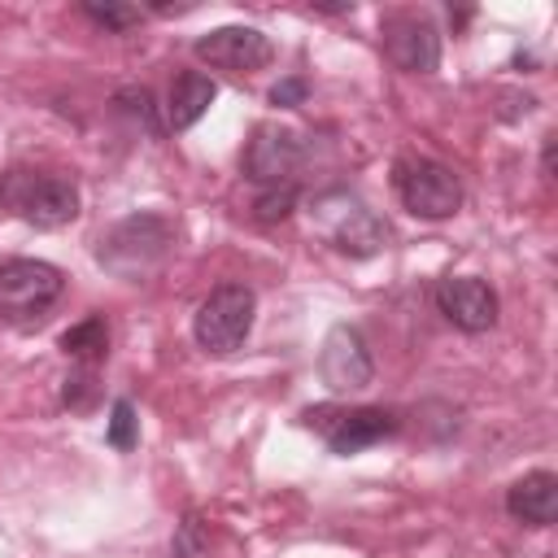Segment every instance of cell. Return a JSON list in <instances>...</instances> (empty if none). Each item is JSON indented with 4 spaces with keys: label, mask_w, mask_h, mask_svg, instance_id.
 I'll use <instances>...</instances> for the list:
<instances>
[{
    "label": "cell",
    "mask_w": 558,
    "mask_h": 558,
    "mask_svg": "<svg viewBox=\"0 0 558 558\" xmlns=\"http://www.w3.org/2000/svg\"><path fill=\"white\" fill-rule=\"evenodd\" d=\"M0 205H9L31 227H65L78 214V187L74 179L57 170H9L0 183Z\"/></svg>",
    "instance_id": "cell-1"
},
{
    "label": "cell",
    "mask_w": 558,
    "mask_h": 558,
    "mask_svg": "<svg viewBox=\"0 0 558 558\" xmlns=\"http://www.w3.org/2000/svg\"><path fill=\"white\" fill-rule=\"evenodd\" d=\"M174 244V222L161 214H131L122 218L105 240H100V266H109L122 279H140L153 266H161V257Z\"/></svg>",
    "instance_id": "cell-2"
},
{
    "label": "cell",
    "mask_w": 558,
    "mask_h": 558,
    "mask_svg": "<svg viewBox=\"0 0 558 558\" xmlns=\"http://www.w3.org/2000/svg\"><path fill=\"white\" fill-rule=\"evenodd\" d=\"M61 288H65L61 270L39 262V257L0 262V323H35V318H44L57 305Z\"/></svg>",
    "instance_id": "cell-3"
},
{
    "label": "cell",
    "mask_w": 558,
    "mask_h": 558,
    "mask_svg": "<svg viewBox=\"0 0 558 558\" xmlns=\"http://www.w3.org/2000/svg\"><path fill=\"white\" fill-rule=\"evenodd\" d=\"M314 227H318V235L327 244H336L340 253H353V257H371L388 240L384 218L371 205H362L357 196H349V192L318 196L314 201Z\"/></svg>",
    "instance_id": "cell-4"
},
{
    "label": "cell",
    "mask_w": 558,
    "mask_h": 558,
    "mask_svg": "<svg viewBox=\"0 0 558 558\" xmlns=\"http://www.w3.org/2000/svg\"><path fill=\"white\" fill-rule=\"evenodd\" d=\"M253 314H257L253 288L222 283L201 301V310L192 318V336L205 353H235L253 331Z\"/></svg>",
    "instance_id": "cell-5"
},
{
    "label": "cell",
    "mask_w": 558,
    "mask_h": 558,
    "mask_svg": "<svg viewBox=\"0 0 558 558\" xmlns=\"http://www.w3.org/2000/svg\"><path fill=\"white\" fill-rule=\"evenodd\" d=\"M392 187H397L401 205L414 218H427V222H440V218L458 214V205H462L458 174L449 166L432 161V157H401L392 166Z\"/></svg>",
    "instance_id": "cell-6"
},
{
    "label": "cell",
    "mask_w": 558,
    "mask_h": 558,
    "mask_svg": "<svg viewBox=\"0 0 558 558\" xmlns=\"http://www.w3.org/2000/svg\"><path fill=\"white\" fill-rule=\"evenodd\" d=\"M305 423L331 445V453H362L375 440L397 432V414L384 405H357V410H336V405H314L305 410Z\"/></svg>",
    "instance_id": "cell-7"
},
{
    "label": "cell",
    "mask_w": 558,
    "mask_h": 558,
    "mask_svg": "<svg viewBox=\"0 0 558 558\" xmlns=\"http://www.w3.org/2000/svg\"><path fill=\"white\" fill-rule=\"evenodd\" d=\"M301 161H305V140L292 126H279V122H262L253 131V140L244 144V179L266 183V187L292 183Z\"/></svg>",
    "instance_id": "cell-8"
},
{
    "label": "cell",
    "mask_w": 558,
    "mask_h": 558,
    "mask_svg": "<svg viewBox=\"0 0 558 558\" xmlns=\"http://www.w3.org/2000/svg\"><path fill=\"white\" fill-rule=\"evenodd\" d=\"M318 371H323L327 388H336V392H357L375 379L371 349L353 327H331L327 331L323 353H318Z\"/></svg>",
    "instance_id": "cell-9"
},
{
    "label": "cell",
    "mask_w": 558,
    "mask_h": 558,
    "mask_svg": "<svg viewBox=\"0 0 558 558\" xmlns=\"http://www.w3.org/2000/svg\"><path fill=\"white\" fill-rule=\"evenodd\" d=\"M436 310L458 327V331H488L497 323V296L484 279L471 275H449L436 283Z\"/></svg>",
    "instance_id": "cell-10"
},
{
    "label": "cell",
    "mask_w": 558,
    "mask_h": 558,
    "mask_svg": "<svg viewBox=\"0 0 558 558\" xmlns=\"http://www.w3.org/2000/svg\"><path fill=\"white\" fill-rule=\"evenodd\" d=\"M196 57L218 65V70L248 74V70H262L270 61V39L257 26H218V31L196 39Z\"/></svg>",
    "instance_id": "cell-11"
},
{
    "label": "cell",
    "mask_w": 558,
    "mask_h": 558,
    "mask_svg": "<svg viewBox=\"0 0 558 558\" xmlns=\"http://www.w3.org/2000/svg\"><path fill=\"white\" fill-rule=\"evenodd\" d=\"M384 35H388L384 44H388L392 65H401L410 74H432L436 70V61H440V35H436V26L427 17H392Z\"/></svg>",
    "instance_id": "cell-12"
},
{
    "label": "cell",
    "mask_w": 558,
    "mask_h": 558,
    "mask_svg": "<svg viewBox=\"0 0 558 558\" xmlns=\"http://www.w3.org/2000/svg\"><path fill=\"white\" fill-rule=\"evenodd\" d=\"M506 510H510L519 523L549 527V523L558 519V475H554V471H527L523 480L510 484Z\"/></svg>",
    "instance_id": "cell-13"
},
{
    "label": "cell",
    "mask_w": 558,
    "mask_h": 558,
    "mask_svg": "<svg viewBox=\"0 0 558 558\" xmlns=\"http://www.w3.org/2000/svg\"><path fill=\"white\" fill-rule=\"evenodd\" d=\"M214 96H218V83L209 74L183 70L174 78V87H170V100H166V126L170 131H187L192 122L205 118V109L214 105Z\"/></svg>",
    "instance_id": "cell-14"
},
{
    "label": "cell",
    "mask_w": 558,
    "mask_h": 558,
    "mask_svg": "<svg viewBox=\"0 0 558 558\" xmlns=\"http://www.w3.org/2000/svg\"><path fill=\"white\" fill-rule=\"evenodd\" d=\"M105 349H109V331H105V318H96V314L74 323L70 331H61V353L74 362H96V357H105Z\"/></svg>",
    "instance_id": "cell-15"
},
{
    "label": "cell",
    "mask_w": 558,
    "mask_h": 558,
    "mask_svg": "<svg viewBox=\"0 0 558 558\" xmlns=\"http://www.w3.org/2000/svg\"><path fill=\"white\" fill-rule=\"evenodd\" d=\"M113 105H118L122 113H131L135 122H144L148 135H161V122H157V109H153V92H148V87H122V92L113 96Z\"/></svg>",
    "instance_id": "cell-16"
},
{
    "label": "cell",
    "mask_w": 558,
    "mask_h": 558,
    "mask_svg": "<svg viewBox=\"0 0 558 558\" xmlns=\"http://www.w3.org/2000/svg\"><path fill=\"white\" fill-rule=\"evenodd\" d=\"M292 209H296V187H292V183L266 187V192L253 201V218H257V222H283Z\"/></svg>",
    "instance_id": "cell-17"
},
{
    "label": "cell",
    "mask_w": 558,
    "mask_h": 558,
    "mask_svg": "<svg viewBox=\"0 0 558 558\" xmlns=\"http://www.w3.org/2000/svg\"><path fill=\"white\" fill-rule=\"evenodd\" d=\"M83 13H87L96 26H105V31H131V26H140V17H144L135 4H109V0H105V4L87 0Z\"/></svg>",
    "instance_id": "cell-18"
},
{
    "label": "cell",
    "mask_w": 558,
    "mask_h": 558,
    "mask_svg": "<svg viewBox=\"0 0 558 558\" xmlns=\"http://www.w3.org/2000/svg\"><path fill=\"white\" fill-rule=\"evenodd\" d=\"M135 440H140L135 405L131 401H113V410H109V445L113 449H135Z\"/></svg>",
    "instance_id": "cell-19"
},
{
    "label": "cell",
    "mask_w": 558,
    "mask_h": 558,
    "mask_svg": "<svg viewBox=\"0 0 558 558\" xmlns=\"http://www.w3.org/2000/svg\"><path fill=\"white\" fill-rule=\"evenodd\" d=\"M305 78H279L275 87H270V105H279V109H292V105H301L305 100Z\"/></svg>",
    "instance_id": "cell-20"
},
{
    "label": "cell",
    "mask_w": 558,
    "mask_h": 558,
    "mask_svg": "<svg viewBox=\"0 0 558 558\" xmlns=\"http://www.w3.org/2000/svg\"><path fill=\"white\" fill-rule=\"evenodd\" d=\"M61 401H65V405H74V410H83V405L92 401V375L83 371V375L65 379V392H61Z\"/></svg>",
    "instance_id": "cell-21"
}]
</instances>
